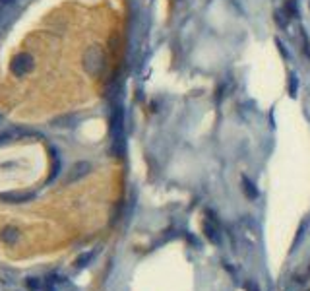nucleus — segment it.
Here are the masks:
<instances>
[{"mask_svg": "<svg viewBox=\"0 0 310 291\" xmlns=\"http://www.w3.org/2000/svg\"><path fill=\"white\" fill-rule=\"evenodd\" d=\"M82 66L89 76L97 78L105 72L107 68V52L99 45H91L87 47L86 52L82 54Z\"/></svg>", "mask_w": 310, "mask_h": 291, "instance_id": "nucleus-1", "label": "nucleus"}, {"mask_svg": "<svg viewBox=\"0 0 310 291\" xmlns=\"http://www.w3.org/2000/svg\"><path fill=\"white\" fill-rule=\"evenodd\" d=\"M33 68H35V63H33V56L29 52H18L14 56L12 64H10V70H12V74L16 78L27 76Z\"/></svg>", "mask_w": 310, "mask_h": 291, "instance_id": "nucleus-2", "label": "nucleus"}, {"mask_svg": "<svg viewBox=\"0 0 310 291\" xmlns=\"http://www.w3.org/2000/svg\"><path fill=\"white\" fill-rule=\"evenodd\" d=\"M91 173V163L89 161H78L70 167V171H68V175H66V185H72L76 181H80V179L87 177Z\"/></svg>", "mask_w": 310, "mask_h": 291, "instance_id": "nucleus-3", "label": "nucleus"}, {"mask_svg": "<svg viewBox=\"0 0 310 291\" xmlns=\"http://www.w3.org/2000/svg\"><path fill=\"white\" fill-rule=\"evenodd\" d=\"M33 198V192H2L0 200L8 204H25Z\"/></svg>", "mask_w": 310, "mask_h": 291, "instance_id": "nucleus-4", "label": "nucleus"}, {"mask_svg": "<svg viewBox=\"0 0 310 291\" xmlns=\"http://www.w3.org/2000/svg\"><path fill=\"white\" fill-rule=\"evenodd\" d=\"M0 241L6 245H16L20 241V229L14 227V225H6L0 231Z\"/></svg>", "mask_w": 310, "mask_h": 291, "instance_id": "nucleus-5", "label": "nucleus"}, {"mask_svg": "<svg viewBox=\"0 0 310 291\" xmlns=\"http://www.w3.org/2000/svg\"><path fill=\"white\" fill-rule=\"evenodd\" d=\"M97 256V251H89V253H84L78 260H76V270H84V268H87L89 266V262L93 260Z\"/></svg>", "mask_w": 310, "mask_h": 291, "instance_id": "nucleus-6", "label": "nucleus"}, {"mask_svg": "<svg viewBox=\"0 0 310 291\" xmlns=\"http://www.w3.org/2000/svg\"><path fill=\"white\" fill-rule=\"evenodd\" d=\"M206 237H208L210 243H213V245H221V235L217 233V229L211 227V225H206Z\"/></svg>", "mask_w": 310, "mask_h": 291, "instance_id": "nucleus-7", "label": "nucleus"}, {"mask_svg": "<svg viewBox=\"0 0 310 291\" xmlns=\"http://www.w3.org/2000/svg\"><path fill=\"white\" fill-rule=\"evenodd\" d=\"M27 289L29 291H39L41 289V279L39 278H27Z\"/></svg>", "mask_w": 310, "mask_h": 291, "instance_id": "nucleus-8", "label": "nucleus"}, {"mask_svg": "<svg viewBox=\"0 0 310 291\" xmlns=\"http://www.w3.org/2000/svg\"><path fill=\"white\" fill-rule=\"evenodd\" d=\"M246 289H248V291H260V289H258V285H256V283H250V281L246 283Z\"/></svg>", "mask_w": 310, "mask_h": 291, "instance_id": "nucleus-9", "label": "nucleus"}, {"mask_svg": "<svg viewBox=\"0 0 310 291\" xmlns=\"http://www.w3.org/2000/svg\"><path fill=\"white\" fill-rule=\"evenodd\" d=\"M14 0H0V6H10Z\"/></svg>", "mask_w": 310, "mask_h": 291, "instance_id": "nucleus-10", "label": "nucleus"}]
</instances>
